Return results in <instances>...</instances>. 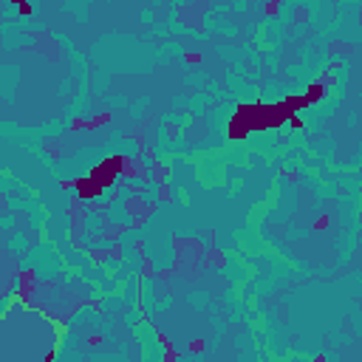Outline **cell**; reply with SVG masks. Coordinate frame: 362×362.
Returning <instances> with one entry per match:
<instances>
[{"mask_svg":"<svg viewBox=\"0 0 362 362\" xmlns=\"http://www.w3.org/2000/svg\"><path fill=\"white\" fill-rule=\"evenodd\" d=\"M17 12H20V15H32L34 6H32V3H17Z\"/></svg>","mask_w":362,"mask_h":362,"instance_id":"1","label":"cell"},{"mask_svg":"<svg viewBox=\"0 0 362 362\" xmlns=\"http://www.w3.org/2000/svg\"><path fill=\"white\" fill-rule=\"evenodd\" d=\"M289 125H292V128H297V131H303V128H306V122H303L300 116H292V119H289Z\"/></svg>","mask_w":362,"mask_h":362,"instance_id":"2","label":"cell"},{"mask_svg":"<svg viewBox=\"0 0 362 362\" xmlns=\"http://www.w3.org/2000/svg\"><path fill=\"white\" fill-rule=\"evenodd\" d=\"M326 224H329V215H323V218L317 221V230H326Z\"/></svg>","mask_w":362,"mask_h":362,"instance_id":"3","label":"cell"},{"mask_svg":"<svg viewBox=\"0 0 362 362\" xmlns=\"http://www.w3.org/2000/svg\"><path fill=\"white\" fill-rule=\"evenodd\" d=\"M184 60H187V63H201V57H198V54H187Z\"/></svg>","mask_w":362,"mask_h":362,"instance_id":"4","label":"cell"}]
</instances>
